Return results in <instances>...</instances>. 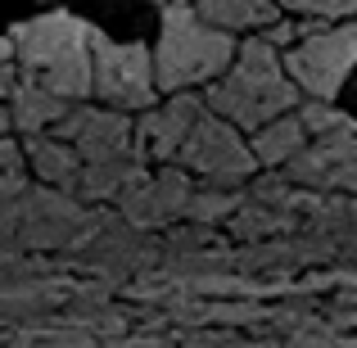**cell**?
I'll list each match as a JSON object with an SVG mask.
<instances>
[{
  "instance_id": "obj_1",
  "label": "cell",
  "mask_w": 357,
  "mask_h": 348,
  "mask_svg": "<svg viewBox=\"0 0 357 348\" xmlns=\"http://www.w3.org/2000/svg\"><path fill=\"white\" fill-rule=\"evenodd\" d=\"M91 36L96 27L68 9H50L9 32L14 45V73L68 105L91 100Z\"/></svg>"
},
{
  "instance_id": "obj_2",
  "label": "cell",
  "mask_w": 357,
  "mask_h": 348,
  "mask_svg": "<svg viewBox=\"0 0 357 348\" xmlns=\"http://www.w3.org/2000/svg\"><path fill=\"white\" fill-rule=\"evenodd\" d=\"M298 86L289 82L280 50L262 32L244 36L231 68L222 73L213 86H204V109L227 118L236 131H258L267 122L285 118L298 109Z\"/></svg>"
},
{
  "instance_id": "obj_3",
  "label": "cell",
  "mask_w": 357,
  "mask_h": 348,
  "mask_svg": "<svg viewBox=\"0 0 357 348\" xmlns=\"http://www.w3.org/2000/svg\"><path fill=\"white\" fill-rule=\"evenodd\" d=\"M236 50H240L236 36L213 27V23H204L190 0H172V5L163 9L158 45L149 50L154 54V82L167 96L213 86V82L231 68Z\"/></svg>"
},
{
  "instance_id": "obj_4",
  "label": "cell",
  "mask_w": 357,
  "mask_h": 348,
  "mask_svg": "<svg viewBox=\"0 0 357 348\" xmlns=\"http://www.w3.org/2000/svg\"><path fill=\"white\" fill-rule=\"evenodd\" d=\"M289 82L298 86L303 100H321V105H335V96L344 91L353 63H357V18L349 23H321L317 32H307L303 41H294L285 54Z\"/></svg>"
},
{
  "instance_id": "obj_5",
  "label": "cell",
  "mask_w": 357,
  "mask_h": 348,
  "mask_svg": "<svg viewBox=\"0 0 357 348\" xmlns=\"http://www.w3.org/2000/svg\"><path fill=\"white\" fill-rule=\"evenodd\" d=\"M91 96H100L105 109L118 114H145L158 100L154 82V54L145 45L131 41H109V36H91Z\"/></svg>"
},
{
  "instance_id": "obj_6",
  "label": "cell",
  "mask_w": 357,
  "mask_h": 348,
  "mask_svg": "<svg viewBox=\"0 0 357 348\" xmlns=\"http://www.w3.org/2000/svg\"><path fill=\"white\" fill-rule=\"evenodd\" d=\"M172 167H181L190 181L199 176L204 186H244L258 172V158H253L244 131H236L227 118L204 109V118L195 122V131L185 136V145H181V154H176Z\"/></svg>"
},
{
  "instance_id": "obj_7",
  "label": "cell",
  "mask_w": 357,
  "mask_h": 348,
  "mask_svg": "<svg viewBox=\"0 0 357 348\" xmlns=\"http://www.w3.org/2000/svg\"><path fill=\"white\" fill-rule=\"evenodd\" d=\"M280 176L312 195L317 190H357V122L344 114L340 127L307 140L303 154L280 167Z\"/></svg>"
},
{
  "instance_id": "obj_8",
  "label": "cell",
  "mask_w": 357,
  "mask_h": 348,
  "mask_svg": "<svg viewBox=\"0 0 357 348\" xmlns=\"http://www.w3.org/2000/svg\"><path fill=\"white\" fill-rule=\"evenodd\" d=\"M63 145H73L82 154V163H118V158H140L136 149V122L118 109H91L73 105L68 118L50 131Z\"/></svg>"
},
{
  "instance_id": "obj_9",
  "label": "cell",
  "mask_w": 357,
  "mask_h": 348,
  "mask_svg": "<svg viewBox=\"0 0 357 348\" xmlns=\"http://www.w3.org/2000/svg\"><path fill=\"white\" fill-rule=\"evenodd\" d=\"M204 118V96L199 91H181L167 96V105H154L136 118V149L145 163H176L185 136L195 131V122Z\"/></svg>"
},
{
  "instance_id": "obj_10",
  "label": "cell",
  "mask_w": 357,
  "mask_h": 348,
  "mask_svg": "<svg viewBox=\"0 0 357 348\" xmlns=\"http://www.w3.org/2000/svg\"><path fill=\"white\" fill-rule=\"evenodd\" d=\"M195 195V181L181 172V167H158V172H145L136 186L118 195V209L131 227H167V222L185 218V204Z\"/></svg>"
},
{
  "instance_id": "obj_11",
  "label": "cell",
  "mask_w": 357,
  "mask_h": 348,
  "mask_svg": "<svg viewBox=\"0 0 357 348\" xmlns=\"http://www.w3.org/2000/svg\"><path fill=\"white\" fill-rule=\"evenodd\" d=\"M68 109H73L68 100L50 96L45 86H36L27 77H14V91H9V127L18 136H45V131H54L68 118Z\"/></svg>"
},
{
  "instance_id": "obj_12",
  "label": "cell",
  "mask_w": 357,
  "mask_h": 348,
  "mask_svg": "<svg viewBox=\"0 0 357 348\" xmlns=\"http://www.w3.org/2000/svg\"><path fill=\"white\" fill-rule=\"evenodd\" d=\"M23 158L45 186H59V190H73L82 176V154L73 145H63L59 136H50V131L45 136H23Z\"/></svg>"
},
{
  "instance_id": "obj_13",
  "label": "cell",
  "mask_w": 357,
  "mask_h": 348,
  "mask_svg": "<svg viewBox=\"0 0 357 348\" xmlns=\"http://www.w3.org/2000/svg\"><path fill=\"white\" fill-rule=\"evenodd\" d=\"M204 23L222 27V32L240 36V32H267L280 18L276 0H195Z\"/></svg>"
},
{
  "instance_id": "obj_14",
  "label": "cell",
  "mask_w": 357,
  "mask_h": 348,
  "mask_svg": "<svg viewBox=\"0 0 357 348\" xmlns=\"http://www.w3.org/2000/svg\"><path fill=\"white\" fill-rule=\"evenodd\" d=\"M303 145H307V131H303V122H298V114H285V118L267 122V127H258L253 140H249L258 167H271V172H280L289 158H298Z\"/></svg>"
},
{
  "instance_id": "obj_15",
  "label": "cell",
  "mask_w": 357,
  "mask_h": 348,
  "mask_svg": "<svg viewBox=\"0 0 357 348\" xmlns=\"http://www.w3.org/2000/svg\"><path fill=\"white\" fill-rule=\"evenodd\" d=\"M145 176V158H118V163H82V176L73 190L82 199H114Z\"/></svg>"
},
{
  "instance_id": "obj_16",
  "label": "cell",
  "mask_w": 357,
  "mask_h": 348,
  "mask_svg": "<svg viewBox=\"0 0 357 348\" xmlns=\"http://www.w3.org/2000/svg\"><path fill=\"white\" fill-rule=\"evenodd\" d=\"M240 209H244V190L240 186H195L190 204H185V218L218 227V222H231Z\"/></svg>"
},
{
  "instance_id": "obj_17",
  "label": "cell",
  "mask_w": 357,
  "mask_h": 348,
  "mask_svg": "<svg viewBox=\"0 0 357 348\" xmlns=\"http://www.w3.org/2000/svg\"><path fill=\"white\" fill-rule=\"evenodd\" d=\"M276 9H289L298 18H317V23H349V18H357V0H276Z\"/></svg>"
},
{
  "instance_id": "obj_18",
  "label": "cell",
  "mask_w": 357,
  "mask_h": 348,
  "mask_svg": "<svg viewBox=\"0 0 357 348\" xmlns=\"http://www.w3.org/2000/svg\"><path fill=\"white\" fill-rule=\"evenodd\" d=\"M23 163H27L23 149H18L9 136H0V176H27V172H23Z\"/></svg>"
},
{
  "instance_id": "obj_19",
  "label": "cell",
  "mask_w": 357,
  "mask_h": 348,
  "mask_svg": "<svg viewBox=\"0 0 357 348\" xmlns=\"http://www.w3.org/2000/svg\"><path fill=\"white\" fill-rule=\"evenodd\" d=\"M23 190H27V176H0V209L23 199Z\"/></svg>"
},
{
  "instance_id": "obj_20",
  "label": "cell",
  "mask_w": 357,
  "mask_h": 348,
  "mask_svg": "<svg viewBox=\"0 0 357 348\" xmlns=\"http://www.w3.org/2000/svg\"><path fill=\"white\" fill-rule=\"evenodd\" d=\"M14 63V45H9V32H0V68Z\"/></svg>"
}]
</instances>
